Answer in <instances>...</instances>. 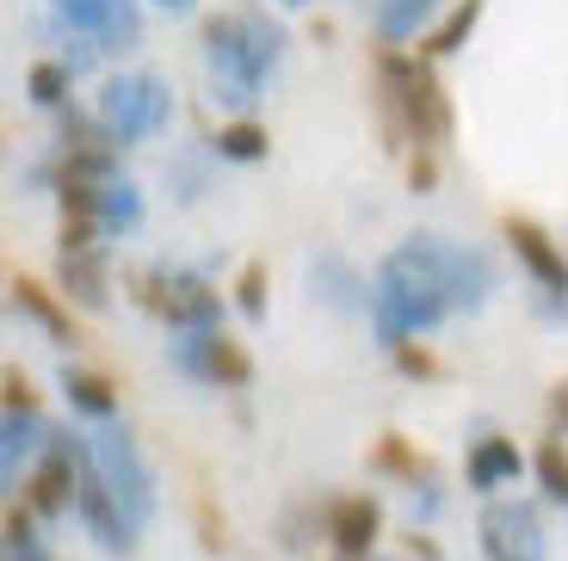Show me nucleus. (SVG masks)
<instances>
[{
    "label": "nucleus",
    "instance_id": "nucleus-1",
    "mask_svg": "<svg viewBox=\"0 0 568 561\" xmlns=\"http://www.w3.org/2000/svg\"><path fill=\"white\" fill-rule=\"evenodd\" d=\"M377 272L408 278L414 290H426L433 303H445L452 315H476L488 303V290H495V266H488V253L457 247V241H439V235H408L402 247H389V259Z\"/></svg>",
    "mask_w": 568,
    "mask_h": 561
},
{
    "label": "nucleus",
    "instance_id": "nucleus-2",
    "mask_svg": "<svg viewBox=\"0 0 568 561\" xmlns=\"http://www.w3.org/2000/svg\"><path fill=\"white\" fill-rule=\"evenodd\" d=\"M377 112H384L389 136L414 142V149H439L452 136V99H445V86L426 57L377 50Z\"/></svg>",
    "mask_w": 568,
    "mask_h": 561
},
{
    "label": "nucleus",
    "instance_id": "nucleus-3",
    "mask_svg": "<svg viewBox=\"0 0 568 561\" xmlns=\"http://www.w3.org/2000/svg\"><path fill=\"white\" fill-rule=\"evenodd\" d=\"M204 57H211V99H223L229 112H247L266 86V62H260V43L247 13H216L204 19Z\"/></svg>",
    "mask_w": 568,
    "mask_h": 561
},
{
    "label": "nucleus",
    "instance_id": "nucleus-4",
    "mask_svg": "<svg viewBox=\"0 0 568 561\" xmlns=\"http://www.w3.org/2000/svg\"><path fill=\"white\" fill-rule=\"evenodd\" d=\"M136 290V309H149L155 322H168L173 334H199V327H216L223 315V296L204 284V272H180V266H149L130 278Z\"/></svg>",
    "mask_w": 568,
    "mask_h": 561
},
{
    "label": "nucleus",
    "instance_id": "nucleus-5",
    "mask_svg": "<svg viewBox=\"0 0 568 561\" xmlns=\"http://www.w3.org/2000/svg\"><path fill=\"white\" fill-rule=\"evenodd\" d=\"M100 124L118 136V149L161 136L173 124V86L161 74H112L100 86Z\"/></svg>",
    "mask_w": 568,
    "mask_h": 561
},
{
    "label": "nucleus",
    "instance_id": "nucleus-6",
    "mask_svg": "<svg viewBox=\"0 0 568 561\" xmlns=\"http://www.w3.org/2000/svg\"><path fill=\"white\" fill-rule=\"evenodd\" d=\"M57 266H62V290H69L81 309H105V296H112V266H105L100 223H69V216H62Z\"/></svg>",
    "mask_w": 568,
    "mask_h": 561
},
{
    "label": "nucleus",
    "instance_id": "nucleus-7",
    "mask_svg": "<svg viewBox=\"0 0 568 561\" xmlns=\"http://www.w3.org/2000/svg\"><path fill=\"white\" fill-rule=\"evenodd\" d=\"M87 450L93 445H87L81 432H50L43 463L31 469V481H26V506L38 519H62L69 506H81V457Z\"/></svg>",
    "mask_w": 568,
    "mask_h": 561
},
{
    "label": "nucleus",
    "instance_id": "nucleus-8",
    "mask_svg": "<svg viewBox=\"0 0 568 561\" xmlns=\"http://www.w3.org/2000/svg\"><path fill=\"white\" fill-rule=\"evenodd\" d=\"M93 463H100L105 488L130 506V519H136V524L155 519V476H149L136 438H130L124 426H100V432H93Z\"/></svg>",
    "mask_w": 568,
    "mask_h": 561
},
{
    "label": "nucleus",
    "instance_id": "nucleus-9",
    "mask_svg": "<svg viewBox=\"0 0 568 561\" xmlns=\"http://www.w3.org/2000/svg\"><path fill=\"white\" fill-rule=\"evenodd\" d=\"M476 537L488 561H544V519L531 500H488Z\"/></svg>",
    "mask_w": 568,
    "mask_h": 561
},
{
    "label": "nucleus",
    "instance_id": "nucleus-10",
    "mask_svg": "<svg viewBox=\"0 0 568 561\" xmlns=\"http://www.w3.org/2000/svg\"><path fill=\"white\" fill-rule=\"evenodd\" d=\"M81 519H87V531H93V543L112 549V555H130V549H136V531H142V524L130 519V506L118 500L112 488H105L100 463H93V450L81 457Z\"/></svg>",
    "mask_w": 568,
    "mask_h": 561
},
{
    "label": "nucleus",
    "instance_id": "nucleus-11",
    "mask_svg": "<svg viewBox=\"0 0 568 561\" xmlns=\"http://www.w3.org/2000/svg\"><path fill=\"white\" fill-rule=\"evenodd\" d=\"M74 31L93 38V50H130L142 38V19H136V0H50Z\"/></svg>",
    "mask_w": 568,
    "mask_h": 561
},
{
    "label": "nucleus",
    "instance_id": "nucleus-12",
    "mask_svg": "<svg viewBox=\"0 0 568 561\" xmlns=\"http://www.w3.org/2000/svg\"><path fill=\"white\" fill-rule=\"evenodd\" d=\"M500 235L513 241L519 266H526L550 296H562V303H568V259H562V247H556V241L544 235L538 223H531V216H500Z\"/></svg>",
    "mask_w": 568,
    "mask_h": 561
},
{
    "label": "nucleus",
    "instance_id": "nucleus-13",
    "mask_svg": "<svg viewBox=\"0 0 568 561\" xmlns=\"http://www.w3.org/2000/svg\"><path fill=\"white\" fill-rule=\"evenodd\" d=\"M377 531H384V512H377L371 493H341V500L327 506V543L341 549V555H371Z\"/></svg>",
    "mask_w": 568,
    "mask_h": 561
},
{
    "label": "nucleus",
    "instance_id": "nucleus-14",
    "mask_svg": "<svg viewBox=\"0 0 568 561\" xmlns=\"http://www.w3.org/2000/svg\"><path fill=\"white\" fill-rule=\"evenodd\" d=\"M310 290L322 296L327 309H371L377 284H365V272H353L341 253H322V259L310 266Z\"/></svg>",
    "mask_w": 568,
    "mask_h": 561
},
{
    "label": "nucleus",
    "instance_id": "nucleus-15",
    "mask_svg": "<svg viewBox=\"0 0 568 561\" xmlns=\"http://www.w3.org/2000/svg\"><path fill=\"white\" fill-rule=\"evenodd\" d=\"M7 290H13V309H19V315H31V322H38L43 334L57 339V346H74V339H81V327H74L69 303H57V296L43 290L38 278H26V272H13V284H7Z\"/></svg>",
    "mask_w": 568,
    "mask_h": 561
},
{
    "label": "nucleus",
    "instance_id": "nucleus-16",
    "mask_svg": "<svg viewBox=\"0 0 568 561\" xmlns=\"http://www.w3.org/2000/svg\"><path fill=\"white\" fill-rule=\"evenodd\" d=\"M469 488L476 493H495V488H507V481H519V445L513 438H483V445L469 450Z\"/></svg>",
    "mask_w": 568,
    "mask_h": 561
},
{
    "label": "nucleus",
    "instance_id": "nucleus-17",
    "mask_svg": "<svg viewBox=\"0 0 568 561\" xmlns=\"http://www.w3.org/2000/svg\"><path fill=\"white\" fill-rule=\"evenodd\" d=\"M62 395H69V407H81V414H93V420H112L118 414V382L100 377V370L62 365Z\"/></svg>",
    "mask_w": 568,
    "mask_h": 561
},
{
    "label": "nucleus",
    "instance_id": "nucleus-18",
    "mask_svg": "<svg viewBox=\"0 0 568 561\" xmlns=\"http://www.w3.org/2000/svg\"><path fill=\"white\" fill-rule=\"evenodd\" d=\"M0 476H7V488H19V463H26L38 445H50V432H43L38 414H7V426H0Z\"/></svg>",
    "mask_w": 568,
    "mask_h": 561
},
{
    "label": "nucleus",
    "instance_id": "nucleus-19",
    "mask_svg": "<svg viewBox=\"0 0 568 561\" xmlns=\"http://www.w3.org/2000/svg\"><path fill=\"white\" fill-rule=\"evenodd\" d=\"M476 19H483V0H457L452 13H445L439 26L426 31V43H420V50H426V62H433V57H452V50H464V43H469V31H476Z\"/></svg>",
    "mask_w": 568,
    "mask_h": 561
},
{
    "label": "nucleus",
    "instance_id": "nucleus-20",
    "mask_svg": "<svg viewBox=\"0 0 568 561\" xmlns=\"http://www.w3.org/2000/svg\"><path fill=\"white\" fill-rule=\"evenodd\" d=\"M216 161H266V149H272V136H266V124H254V118H235V124H223L216 130Z\"/></svg>",
    "mask_w": 568,
    "mask_h": 561
},
{
    "label": "nucleus",
    "instance_id": "nucleus-21",
    "mask_svg": "<svg viewBox=\"0 0 568 561\" xmlns=\"http://www.w3.org/2000/svg\"><path fill=\"white\" fill-rule=\"evenodd\" d=\"M439 13V0H377V38L384 43H402Z\"/></svg>",
    "mask_w": 568,
    "mask_h": 561
},
{
    "label": "nucleus",
    "instance_id": "nucleus-22",
    "mask_svg": "<svg viewBox=\"0 0 568 561\" xmlns=\"http://www.w3.org/2000/svg\"><path fill=\"white\" fill-rule=\"evenodd\" d=\"M142 223V192L130 180H112L100 192V228H105V241L112 235H130V228Z\"/></svg>",
    "mask_w": 568,
    "mask_h": 561
},
{
    "label": "nucleus",
    "instance_id": "nucleus-23",
    "mask_svg": "<svg viewBox=\"0 0 568 561\" xmlns=\"http://www.w3.org/2000/svg\"><path fill=\"white\" fill-rule=\"evenodd\" d=\"M247 377H254L247 346H242V339H229L223 327H216V339H211V382H216V389H242Z\"/></svg>",
    "mask_w": 568,
    "mask_h": 561
},
{
    "label": "nucleus",
    "instance_id": "nucleus-24",
    "mask_svg": "<svg viewBox=\"0 0 568 561\" xmlns=\"http://www.w3.org/2000/svg\"><path fill=\"white\" fill-rule=\"evenodd\" d=\"M7 561H57L38 537V512L31 506H13L7 512Z\"/></svg>",
    "mask_w": 568,
    "mask_h": 561
},
{
    "label": "nucleus",
    "instance_id": "nucleus-25",
    "mask_svg": "<svg viewBox=\"0 0 568 561\" xmlns=\"http://www.w3.org/2000/svg\"><path fill=\"white\" fill-rule=\"evenodd\" d=\"M69 81H74V69L69 62H38L31 69V105H43V112H69Z\"/></svg>",
    "mask_w": 568,
    "mask_h": 561
},
{
    "label": "nucleus",
    "instance_id": "nucleus-26",
    "mask_svg": "<svg viewBox=\"0 0 568 561\" xmlns=\"http://www.w3.org/2000/svg\"><path fill=\"white\" fill-rule=\"evenodd\" d=\"M538 481H544V500L568 506V450H562V438H544L538 445Z\"/></svg>",
    "mask_w": 568,
    "mask_h": 561
},
{
    "label": "nucleus",
    "instance_id": "nucleus-27",
    "mask_svg": "<svg viewBox=\"0 0 568 561\" xmlns=\"http://www.w3.org/2000/svg\"><path fill=\"white\" fill-rule=\"evenodd\" d=\"M211 339H216V327H199V334H180V339H173V365H180L185 377L211 382Z\"/></svg>",
    "mask_w": 568,
    "mask_h": 561
},
{
    "label": "nucleus",
    "instance_id": "nucleus-28",
    "mask_svg": "<svg viewBox=\"0 0 568 561\" xmlns=\"http://www.w3.org/2000/svg\"><path fill=\"white\" fill-rule=\"evenodd\" d=\"M235 303H242L247 322L266 315V266H260V259H247V266H242V278H235Z\"/></svg>",
    "mask_w": 568,
    "mask_h": 561
},
{
    "label": "nucleus",
    "instance_id": "nucleus-29",
    "mask_svg": "<svg viewBox=\"0 0 568 561\" xmlns=\"http://www.w3.org/2000/svg\"><path fill=\"white\" fill-rule=\"evenodd\" d=\"M377 469H389V476H426V457H414V450L408 445H402V438L396 432H389L384 438V445H377Z\"/></svg>",
    "mask_w": 568,
    "mask_h": 561
},
{
    "label": "nucleus",
    "instance_id": "nucleus-30",
    "mask_svg": "<svg viewBox=\"0 0 568 561\" xmlns=\"http://www.w3.org/2000/svg\"><path fill=\"white\" fill-rule=\"evenodd\" d=\"M389 358H396L402 377H439V358H433V351H426L420 339H402V346L389 351Z\"/></svg>",
    "mask_w": 568,
    "mask_h": 561
},
{
    "label": "nucleus",
    "instance_id": "nucleus-31",
    "mask_svg": "<svg viewBox=\"0 0 568 561\" xmlns=\"http://www.w3.org/2000/svg\"><path fill=\"white\" fill-rule=\"evenodd\" d=\"M408 185L414 192H433V185H439V161H433V149H414L408 155Z\"/></svg>",
    "mask_w": 568,
    "mask_h": 561
},
{
    "label": "nucleus",
    "instance_id": "nucleus-32",
    "mask_svg": "<svg viewBox=\"0 0 568 561\" xmlns=\"http://www.w3.org/2000/svg\"><path fill=\"white\" fill-rule=\"evenodd\" d=\"M7 414H38V395H31L26 370H7Z\"/></svg>",
    "mask_w": 568,
    "mask_h": 561
},
{
    "label": "nucleus",
    "instance_id": "nucleus-33",
    "mask_svg": "<svg viewBox=\"0 0 568 561\" xmlns=\"http://www.w3.org/2000/svg\"><path fill=\"white\" fill-rule=\"evenodd\" d=\"M199 531H204V537H199L204 549H223V543H229V537H223V519H216L211 506H199Z\"/></svg>",
    "mask_w": 568,
    "mask_h": 561
},
{
    "label": "nucleus",
    "instance_id": "nucleus-34",
    "mask_svg": "<svg viewBox=\"0 0 568 561\" xmlns=\"http://www.w3.org/2000/svg\"><path fill=\"white\" fill-rule=\"evenodd\" d=\"M550 420H556V426H562V432H568V377H562V382H556V389H550Z\"/></svg>",
    "mask_w": 568,
    "mask_h": 561
},
{
    "label": "nucleus",
    "instance_id": "nucleus-35",
    "mask_svg": "<svg viewBox=\"0 0 568 561\" xmlns=\"http://www.w3.org/2000/svg\"><path fill=\"white\" fill-rule=\"evenodd\" d=\"M155 7H168V13H192L199 0H155Z\"/></svg>",
    "mask_w": 568,
    "mask_h": 561
},
{
    "label": "nucleus",
    "instance_id": "nucleus-36",
    "mask_svg": "<svg viewBox=\"0 0 568 561\" xmlns=\"http://www.w3.org/2000/svg\"><path fill=\"white\" fill-rule=\"evenodd\" d=\"M284 7H303V0H284Z\"/></svg>",
    "mask_w": 568,
    "mask_h": 561
}]
</instances>
